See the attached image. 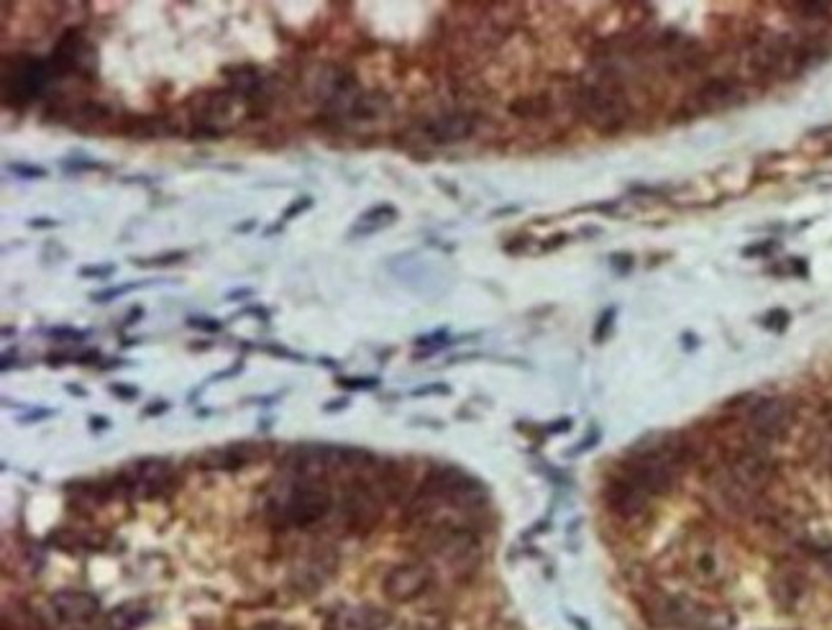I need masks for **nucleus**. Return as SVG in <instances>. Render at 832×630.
Here are the masks:
<instances>
[{"mask_svg": "<svg viewBox=\"0 0 832 630\" xmlns=\"http://www.w3.org/2000/svg\"><path fill=\"white\" fill-rule=\"evenodd\" d=\"M431 569L425 564H400L385 577V595L393 603H412L429 590Z\"/></svg>", "mask_w": 832, "mask_h": 630, "instance_id": "11", "label": "nucleus"}, {"mask_svg": "<svg viewBox=\"0 0 832 630\" xmlns=\"http://www.w3.org/2000/svg\"><path fill=\"white\" fill-rule=\"evenodd\" d=\"M136 287H141V285H136V282H132V285L108 287V289H103V293H92V302H108V300H113V298H121V295L132 293V289H136Z\"/></svg>", "mask_w": 832, "mask_h": 630, "instance_id": "22", "label": "nucleus"}, {"mask_svg": "<svg viewBox=\"0 0 832 630\" xmlns=\"http://www.w3.org/2000/svg\"><path fill=\"white\" fill-rule=\"evenodd\" d=\"M79 274H83V277H100V280H103V277H108V274H113V264H105V267H83V270H79Z\"/></svg>", "mask_w": 832, "mask_h": 630, "instance_id": "24", "label": "nucleus"}, {"mask_svg": "<svg viewBox=\"0 0 832 630\" xmlns=\"http://www.w3.org/2000/svg\"><path fill=\"white\" fill-rule=\"evenodd\" d=\"M172 484V469L162 459H141L136 461L115 477L113 482V495L119 492L123 497H159L162 492L170 490Z\"/></svg>", "mask_w": 832, "mask_h": 630, "instance_id": "7", "label": "nucleus"}, {"mask_svg": "<svg viewBox=\"0 0 832 630\" xmlns=\"http://www.w3.org/2000/svg\"><path fill=\"white\" fill-rule=\"evenodd\" d=\"M11 172L13 175L24 177V180H45L47 177V170L45 166H36V164H11Z\"/></svg>", "mask_w": 832, "mask_h": 630, "instance_id": "21", "label": "nucleus"}, {"mask_svg": "<svg viewBox=\"0 0 832 630\" xmlns=\"http://www.w3.org/2000/svg\"><path fill=\"white\" fill-rule=\"evenodd\" d=\"M54 613L60 615L62 622L70 626H83V622L92 620L100 610V603L96 595L90 592H75V590H62L52 597Z\"/></svg>", "mask_w": 832, "mask_h": 630, "instance_id": "15", "label": "nucleus"}, {"mask_svg": "<svg viewBox=\"0 0 832 630\" xmlns=\"http://www.w3.org/2000/svg\"><path fill=\"white\" fill-rule=\"evenodd\" d=\"M682 465V446L661 444L635 454L633 465L622 474H625L635 487L646 492L648 497H661L676 487L684 469Z\"/></svg>", "mask_w": 832, "mask_h": 630, "instance_id": "1", "label": "nucleus"}, {"mask_svg": "<svg viewBox=\"0 0 832 630\" xmlns=\"http://www.w3.org/2000/svg\"><path fill=\"white\" fill-rule=\"evenodd\" d=\"M474 134V119L469 113H440L423 119L412 126V136L418 141L431 144V147H446V144H459Z\"/></svg>", "mask_w": 832, "mask_h": 630, "instance_id": "9", "label": "nucleus"}, {"mask_svg": "<svg viewBox=\"0 0 832 630\" xmlns=\"http://www.w3.org/2000/svg\"><path fill=\"white\" fill-rule=\"evenodd\" d=\"M669 607L671 610H666V615H669V620L679 628L720 630V628L730 626V620L720 618L718 610H712V607H707V605L692 603V600H674V603H671Z\"/></svg>", "mask_w": 832, "mask_h": 630, "instance_id": "13", "label": "nucleus"}, {"mask_svg": "<svg viewBox=\"0 0 832 630\" xmlns=\"http://www.w3.org/2000/svg\"><path fill=\"white\" fill-rule=\"evenodd\" d=\"M113 393L115 395H121V397H136V390L134 387H113Z\"/></svg>", "mask_w": 832, "mask_h": 630, "instance_id": "30", "label": "nucleus"}, {"mask_svg": "<svg viewBox=\"0 0 832 630\" xmlns=\"http://www.w3.org/2000/svg\"><path fill=\"white\" fill-rule=\"evenodd\" d=\"M576 111L599 134H618L631 121V108H628L622 90L612 83H603V79L579 88Z\"/></svg>", "mask_w": 832, "mask_h": 630, "instance_id": "2", "label": "nucleus"}, {"mask_svg": "<svg viewBox=\"0 0 832 630\" xmlns=\"http://www.w3.org/2000/svg\"><path fill=\"white\" fill-rule=\"evenodd\" d=\"M147 620H149V610H144L141 605L132 603V605L115 607L111 618H108V626H111V630H136Z\"/></svg>", "mask_w": 832, "mask_h": 630, "instance_id": "19", "label": "nucleus"}, {"mask_svg": "<svg viewBox=\"0 0 832 630\" xmlns=\"http://www.w3.org/2000/svg\"><path fill=\"white\" fill-rule=\"evenodd\" d=\"M246 295H251V289H236V293H228V300H236V298H246Z\"/></svg>", "mask_w": 832, "mask_h": 630, "instance_id": "31", "label": "nucleus"}, {"mask_svg": "<svg viewBox=\"0 0 832 630\" xmlns=\"http://www.w3.org/2000/svg\"><path fill=\"white\" fill-rule=\"evenodd\" d=\"M190 325H193V329H202V331H221V323L219 321H198V318H195V321H190Z\"/></svg>", "mask_w": 832, "mask_h": 630, "instance_id": "28", "label": "nucleus"}, {"mask_svg": "<svg viewBox=\"0 0 832 630\" xmlns=\"http://www.w3.org/2000/svg\"><path fill=\"white\" fill-rule=\"evenodd\" d=\"M57 226V221H52V219H36V221H32V228H54Z\"/></svg>", "mask_w": 832, "mask_h": 630, "instance_id": "29", "label": "nucleus"}, {"mask_svg": "<svg viewBox=\"0 0 832 630\" xmlns=\"http://www.w3.org/2000/svg\"><path fill=\"white\" fill-rule=\"evenodd\" d=\"M607 505H610L612 512H618L620 518H635L641 516V512H646L650 497L643 492L641 487H635V484L628 480L625 474L614 477V480L607 484Z\"/></svg>", "mask_w": 832, "mask_h": 630, "instance_id": "14", "label": "nucleus"}, {"mask_svg": "<svg viewBox=\"0 0 832 630\" xmlns=\"http://www.w3.org/2000/svg\"><path fill=\"white\" fill-rule=\"evenodd\" d=\"M395 219H397V210L393 206H374L372 210H367V213L361 215L357 228H353V234H361V236L374 234V231L387 228Z\"/></svg>", "mask_w": 832, "mask_h": 630, "instance_id": "20", "label": "nucleus"}, {"mask_svg": "<svg viewBox=\"0 0 832 630\" xmlns=\"http://www.w3.org/2000/svg\"><path fill=\"white\" fill-rule=\"evenodd\" d=\"M92 67H96V49L88 45L83 34L72 28L54 47L49 70L52 75H88Z\"/></svg>", "mask_w": 832, "mask_h": 630, "instance_id": "10", "label": "nucleus"}, {"mask_svg": "<svg viewBox=\"0 0 832 630\" xmlns=\"http://www.w3.org/2000/svg\"><path fill=\"white\" fill-rule=\"evenodd\" d=\"M187 255L185 251H170V255H159L151 259V262H141V267H149V264H157V267H166V264H175L179 262V259H185Z\"/></svg>", "mask_w": 832, "mask_h": 630, "instance_id": "23", "label": "nucleus"}, {"mask_svg": "<svg viewBox=\"0 0 832 630\" xmlns=\"http://www.w3.org/2000/svg\"><path fill=\"white\" fill-rule=\"evenodd\" d=\"M331 505L333 495L328 484L323 480H306V477H298V482L285 492V497H280V503L272 505V510L277 512V520L282 526L306 528L328 516Z\"/></svg>", "mask_w": 832, "mask_h": 630, "instance_id": "3", "label": "nucleus"}, {"mask_svg": "<svg viewBox=\"0 0 832 630\" xmlns=\"http://www.w3.org/2000/svg\"><path fill=\"white\" fill-rule=\"evenodd\" d=\"M792 408L779 397H766V400L756 403L750 410V429L763 438H781L786 436V431L792 429Z\"/></svg>", "mask_w": 832, "mask_h": 630, "instance_id": "12", "label": "nucleus"}, {"mask_svg": "<svg viewBox=\"0 0 832 630\" xmlns=\"http://www.w3.org/2000/svg\"><path fill=\"white\" fill-rule=\"evenodd\" d=\"M733 474L745 487H761V484L769 480L771 465L761 454H743L737 456V461L733 465Z\"/></svg>", "mask_w": 832, "mask_h": 630, "instance_id": "18", "label": "nucleus"}, {"mask_svg": "<svg viewBox=\"0 0 832 630\" xmlns=\"http://www.w3.org/2000/svg\"><path fill=\"white\" fill-rule=\"evenodd\" d=\"M342 385L351 390H372L377 387V380H374V376H367V380H344Z\"/></svg>", "mask_w": 832, "mask_h": 630, "instance_id": "26", "label": "nucleus"}, {"mask_svg": "<svg viewBox=\"0 0 832 630\" xmlns=\"http://www.w3.org/2000/svg\"><path fill=\"white\" fill-rule=\"evenodd\" d=\"M49 62L32 60V57H16L3 60V98L5 103L26 106L41 96L47 83L52 79Z\"/></svg>", "mask_w": 832, "mask_h": 630, "instance_id": "4", "label": "nucleus"}, {"mask_svg": "<svg viewBox=\"0 0 832 630\" xmlns=\"http://www.w3.org/2000/svg\"><path fill=\"white\" fill-rule=\"evenodd\" d=\"M246 100L234 90H208L190 100V113L202 134L221 136L244 113Z\"/></svg>", "mask_w": 832, "mask_h": 630, "instance_id": "5", "label": "nucleus"}, {"mask_svg": "<svg viewBox=\"0 0 832 630\" xmlns=\"http://www.w3.org/2000/svg\"><path fill=\"white\" fill-rule=\"evenodd\" d=\"M310 206H313V200H310V198H298V200L293 202V206H289V208L285 210V221L295 219V215L302 213V210H308Z\"/></svg>", "mask_w": 832, "mask_h": 630, "instance_id": "25", "label": "nucleus"}, {"mask_svg": "<svg viewBox=\"0 0 832 630\" xmlns=\"http://www.w3.org/2000/svg\"><path fill=\"white\" fill-rule=\"evenodd\" d=\"M612 318H614V310H607V313H605L603 318H599V329H597V333H595L597 342H603V338H605V331L610 329V321H612Z\"/></svg>", "mask_w": 832, "mask_h": 630, "instance_id": "27", "label": "nucleus"}, {"mask_svg": "<svg viewBox=\"0 0 832 630\" xmlns=\"http://www.w3.org/2000/svg\"><path fill=\"white\" fill-rule=\"evenodd\" d=\"M262 459V448L254 444H231L226 448H211V452L198 456L202 469H241L249 461Z\"/></svg>", "mask_w": 832, "mask_h": 630, "instance_id": "17", "label": "nucleus"}, {"mask_svg": "<svg viewBox=\"0 0 832 630\" xmlns=\"http://www.w3.org/2000/svg\"><path fill=\"white\" fill-rule=\"evenodd\" d=\"M824 569H828V575H832V552H828V554H824Z\"/></svg>", "mask_w": 832, "mask_h": 630, "instance_id": "32", "label": "nucleus"}, {"mask_svg": "<svg viewBox=\"0 0 832 630\" xmlns=\"http://www.w3.org/2000/svg\"><path fill=\"white\" fill-rule=\"evenodd\" d=\"M385 487L382 482H351L344 492V503H342V512L346 526L357 533H369L374 526L382 520V499H385Z\"/></svg>", "mask_w": 832, "mask_h": 630, "instance_id": "6", "label": "nucleus"}, {"mask_svg": "<svg viewBox=\"0 0 832 630\" xmlns=\"http://www.w3.org/2000/svg\"><path fill=\"white\" fill-rule=\"evenodd\" d=\"M697 103L701 111H728V108L743 103L741 83L730 77H715L710 83L701 85L697 92Z\"/></svg>", "mask_w": 832, "mask_h": 630, "instance_id": "16", "label": "nucleus"}, {"mask_svg": "<svg viewBox=\"0 0 832 630\" xmlns=\"http://www.w3.org/2000/svg\"><path fill=\"white\" fill-rule=\"evenodd\" d=\"M425 492L433 497L448 499L454 505H461V508H472V505H480L484 499L482 484L454 467L433 469L429 482H425Z\"/></svg>", "mask_w": 832, "mask_h": 630, "instance_id": "8", "label": "nucleus"}]
</instances>
